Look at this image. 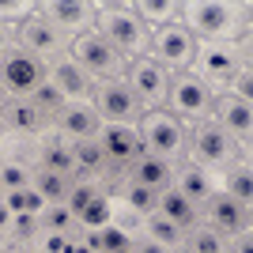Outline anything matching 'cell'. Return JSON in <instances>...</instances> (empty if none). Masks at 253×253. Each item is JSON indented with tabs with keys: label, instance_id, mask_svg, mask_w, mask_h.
Returning <instances> with one entry per match:
<instances>
[{
	"label": "cell",
	"instance_id": "1",
	"mask_svg": "<svg viewBox=\"0 0 253 253\" xmlns=\"http://www.w3.org/2000/svg\"><path fill=\"white\" fill-rule=\"evenodd\" d=\"M250 0H185L181 27L197 42H238L250 38Z\"/></svg>",
	"mask_w": 253,
	"mask_h": 253
},
{
	"label": "cell",
	"instance_id": "2",
	"mask_svg": "<svg viewBox=\"0 0 253 253\" xmlns=\"http://www.w3.org/2000/svg\"><path fill=\"white\" fill-rule=\"evenodd\" d=\"M95 8H98L95 31L102 34V38L114 45L125 61L148 57V49H151V27L136 15L132 0H95Z\"/></svg>",
	"mask_w": 253,
	"mask_h": 253
},
{
	"label": "cell",
	"instance_id": "3",
	"mask_svg": "<svg viewBox=\"0 0 253 253\" xmlns=\"http://www.w3.org/2000/svg\"><path fill=\"white\" fill-rule=\"evenodd\" d=\"M250 57H253V38H238V42H197L189 72L204 87H211L215 95H223L238 68H246V64L253 68Z\"/></svg>",
	"mask_w": 253,
	"mask_h": 253
},
{
	"label": "cell",
	"instance_id": "4",
	"mask_svg": "<svg viewBox=\"0 0 253 253\" xmlns=\"http://www.w3.org/2000/svg\"><path fill=\"white\" fill-rule=\"evenodd\" d=\"M136 136H140L144 155H155L170 167H181L185 155H189V125H181L167 110H151V114L140 117Z\"/></svg>",
	"mask_w": 253,
	"mask_h": 253
},
{
	"label": "cell",
	"instance_id": "5",
	"mask_svg": "<svg viewBox=\"0 0 253 253\" xmlns=\"http://www.w3.org/2000/svg\"><path fill=\"white\" fill-rule=\"evenodd\" d=\"M238 155H242L238 144H234L211 117L201 121V125H189V155H185V163L208 170L211 178H223V170L231 167Z\"/></svg>",
	"mask_w": 253,
	"mask_h": 253
},
{
	"label": "cell",
	"instance_id": "6",
	"mask_svg": "<svg viewBox=\"0 0 253 253\" xmlns=\"http://www.w3.org/2000/svg\"><path fill=\"white\" fill-rule=\"evenodd\" d=\"M68 57H72L95 84L125 80V68H128V61L106 42L98 31H87V34H80V38H72V42H68Z\"/></svg>",
	"mask_w": 253,
	"mask_h": 253
},
{
	"label": "cell",
	"instance_id": "7",
	"mask_svg": "<svg viewBox=\"0 0 253 253\" xmlns=\"http://www.w3.org/2000/svg\"><path fill=\"white\" fill-rule=\"evenodd\" d=\"M211 106H215V91L204 87L193 72H178L170 80V95H167V114H174L181 125H201L211 117Z\"/></svg>",
	"mask_w": 253,
	"mask_h": 253
},
{
	"label": "cell",
	"instance_id": "8",
	"mask_svg": "<svg viewBox=\"0 0 253 253\" xmlns=\"http://www.w3.org/2000/svg\"><path fill=\"white\" fill-rule=\"evenodd\" d=\"M170 80H174V76L159 61H151V57H136V61H128V68H125V84H128V91H132V98L140 102L144 114L167 106Z\"/></svg>",
	"mask_w": 253,
	"mask_h": 253
},
{
	"label": "cell",
	"instance_id": "9",
	"mask_svg": "<svg viewBox=\"0 0 253 253\" xmlns=\"http://www.w3.org/2000/svg\"><path fill=\"white\" fill-rule=\"evenodd\" d=\"M45 80H49L45 61L31 57V53L8 49L0 57V91H4V98H31Z\"/></svg>",
	"mask_w": 253,
	"mask_h": 253
},
{
	"label": "cell",
	"instance_id": "10",
	"mask_svg": "<svg viewBox=\"0 0 253 253\" xmlns=\"http://www.w3.org/2000/svg\"><path fill=\"white\" fill-rule=\"evenodd\" d=\"M91 106H95V114L102 125H128L136 128L144 110L140 102L132 98L125 80H106V84H95V95H91Z\"/></svg>",
	"mask_w": 253,
	"mask_h": 253
},
{
	"label": "cell",
	"instance_id": "11",
	"mask_svg": "<svg viewBox=\"0 0 253 253\" xmlns=\"http://www.w3.org/2000/svg\"><path fill=\"white\" fill-rule=\"evenodd\" d=\"M193 53H197V38H193L181 23H170V27L151 31V49H148V57H151V61H159L170 76L189 72Z\"/></svg>",
	"mask_w": 253,
	"mask_h": 253
},
{
	"label": "cell",
	"instance_id": "12",
	"mask_svg": "<svg viewBox=\"0 0 253 253\" xmlns=\"http://www.w3.org/2000/svg\"><path fill=\"white\" fill-rule=\"evenodd\" d=\"M38 15L49 19L68 42L87 31H95V23H98L95 0H38Z\"/></svg>",
	"mask_w": 253,
	"mask_h": 253
},
{
	"label": "cell",
	"instance_id": "13",
	"mask_svg": "<svg viewBox=\"0 0 253 253\" xmlns=\"http://www.w3.org/2000/svg\"><path fill=\"white\" fill-rule=\"evenodd\" d=\"M15 49H23V53H31V57L49 64V61H57V57L68 53V38H64L49 19L31 15V19H23L19 27H15Z\"/></svg>",
	"mask_w": 253,
	"mask_h": 253
},
{
	"label": "cell",
	"instance_id": "14",
	"mask_svg": "<svg viewBox=\"0 0 253 253\" xmlns=\"http://www.w3.org/2000/svg\"><path fill=\"white\" fill-rule=\"evenodd\" d=\"M211 121L238 144L242 155H250V148H253V102H242V98H231V95H215Z\"/></svg>",
	"mask_w": 253,
	"mask_h": 253
},
{
	"label": "cell",
	"instance_id": "15",
	"mask_svg": "<svg viewBox=\"0 0 253 253\" xmlns=\"http://www.w3.org/2000/svg\"><path fill=\"white\" fill-rule=\"evenodd\" d=\"M250 211H253V208H242L234 197H227V193H215V197L204 204L201 223H204V227H211L219 238H234V234L250 231Z\"/></svg>",
	"mask_w": 253,
	"mask_h": 253
},
{
	"label": "cell",
	"instance_id": "16",
	"mask_svg": "<svg viewBox=\"0 0 253 253\" xmlns=\"http://www.w3.org/2000/svg\"><path fill=\"white\" fill-rule=\"evenodd\" d=\"M45 72H49V84L64 95V102H91V95H95V80H91L68 53L57 57V61H49V64H45Z\"/></svg>",
	"mask_w": 253,
	"mask_h": 253
},
{
	"label": "cell",
	"instance_id": "17",
	"mask_svg": "<svg viewBox=\"0 0 253 253\" xmlns=\"http://www.w3.org/2000/svg\"><path fill=\"white\" fill-rule=\"evenodd\" d=\"M98 148L106 155V167H121V170H128L144 155L136 128H128V125H102L98 128Z\"/></svg>",
	"mask_w": 253,
	"mask_h": 253
},
{
	"label": "cell",
	"instance_id": "18",
	"mask_svg": "<svg viewBox=\"0 0 253 253\" xmlns=\"http://www.w3.org/2000/svg\"><path fill=\"white\" fill-rule=\"evenodd\" d=\"M98 128H102V121H98L91 102H64V110L57 114V121H53V132L61 140H68V144L98 140Z\"/></svg>",
	"mask_w": 253,
	"mask_h": 253
},
{
	"label": "cell",
	"instance_id": "19",
	"mask_svg": "<svg viewBox=\"0 0 253 253\" xmlns=\"http://www.w3.org/2000/svg\"><path fill=\"white\" fill-rule=\"evenodd\" d=\"M170 189H178L197 211H204V204L219 193V185H215V178H211L208 170L193 167V163H181V167L174 170V185H170Z\"/></svg>",
	"mask_w": 253,
	"mask_h": 253
},
{
	"label": "cell",
	"instance_id": "20",
	"mask_svg": "<svg viewBox=\"0 0 253 253\" xmlns=\"http://www.w3.org/2000/svg\"><path fill=\"white\" fill-rule=\"evenodd\" d=\"M0 125H4V132H19V136H38V132H49L53 128L27 98H4V106H0Z\"/></svg>",
	"mask_w": 253,
	"mask_h": 253
},
{
	"label": "cell",
	"instance_id": "21",
	"mask_svg": "<svg viewBox=\"0 0 253 253\" xmlns=\"http://www.w3.org/2000/svg\"><path fill=\"white\" fill-rule=\"evenodd\" d=\"M174 170L178 167H170V163H163V159H155V155H140L125 174H128V181H136V185H144V189L163 193V189L174 185Z\"/></svg>",
	"mask_w": 253,
	"mask_h": 253
},
{
	"label": "cell",
	"instance_id": "22",
	"mask_svg": "<svg viewBox=\"0 0 253 253\" xmlns=\"http://www.w3.org/2000/svg\"><path fill=\"white\" fill-rule=\"evenodd\" d=\"M219 193L234 197L242 208H253V163H250V155H238L231 167L223 170V185H219Z\"/></svg>",
	"mask_w": 253,
	"mask_h": 253
},
{
	"label": "cell",
	"instance_id": "23",
	"mask_svg": "<svg viewBox=\"0 0 253 253\" xmlns=\"http://www.w3.org/2000/svg\"><path fill=\"white\" fill-rule=\"evenodd\" d=\"M38 170H49V174H64V178H76V159H72V144L61 136H49L38 151Z\"/></svg>",
	"mask_w": 253,
	"mask_h": 253
},
{
	"label": "cell",
	"instance_id": "24",
	"mask_svg": "<svg viewBox=\"0 0 253 253\" xmlns=\"http://www.w3.org/2000/svg\"><path fill=\"white\" fill-rule=\"evenodd\" d=\"M155 211H159V215H167V219L174 223V227H181V231H193V227L201 223V211L193 208L178 189H163V193H159V208Z\"/></svg>",
	"mask_w": 253,
	"mask_h": 253
},
{
	"label": "cell",
	"instance_id": "25",
	"mask_svg": "<svg viewBox=\"0 0 253 253\" xmlns=\"http://www.w3.org/2000/svg\"><path fill=\"white\" fill-rule=\"evenodd\" d=\"M132 8H136V15L148 23L151 31H159V27L181 23V8H185V0H132Z\"/></svg>",
	"mask_w": 253,
	"mask_h": 253
},
{
	"label": "cell",
	"instance_id": "26",
	"mask_svg": "<svg viewBox=\"0 0 253 253\" xmlns=\"http://www.w3.org/2000/svg\"><path fill=\"white\" fill-rule=\"evenodd\" d=\"M72 159H76V178H87V181L102 178L106 170H110L102 148H98V140H80V144H72Z\"/></svg>",
	"mask_w": 253,
	"mask_h": 253
},
{
	"label": "cell",
	"instance_id": "27",
	"mask_svg": "<svg viewBox=\"0 0 253 253\" xmlns=\"http://www.w3.org/2000/svg\"><path fill=\"white\" fill-rule=\"evenodd\" d=\"M31 189L38 193L45 204H64V201H68V193H72V178H64V174H49V170L34 167Z\"/></svg>",
	"mask_w": 253,
	"mask_h": 253
},
{
	"label": "cell",
	"instance_id": "28",
	"mask_svg": "<svg viewBox=\"0 0 253 253\" xmlns=\"http://www.w3.org/2000/svg\"><path fill=\"white\" fill-rule=\"evenodd\" d=\"M144 238L148 242H159L163 250H174V246L185 242V231L181 227H174V223L167 219V215H159V211H151V215H144Z\"/></svg>",
	"mask_w": 253,
	"mask_h": 253
},
{
	"label": "cell",
	"instance_id": "29",
	"mask_svg": "<svg viewBox=\"0 0 253 253\" xmlns=\"http://www.w3.org/2000/svg\"><path fill=\"white\" fill-rule=\"evenodd\" d=\"M121 201H125V208L132 211L136 219H144V215H151V211L159 208V193L144 189L136 181H125V185H121Z\"/></svg>",
	"mask_w": 253,
	"mask_h": 253
},
{
	"label": "cell",
	"instance_id": "30",
	"mask_svg": "<svg viewBox=\"0 0 253 253\" xmlns=\"http://www.w3.org/2000/svg\"><path fill=\"white\" fill-rule=\"evenodd\" d=\"M27 102H31L34 110H38V114H42L45 121H49V125L57 121V114L64 110V95H61V91H57V87L49 84V80H45V84L38 87V91H34V95L27 98Z\"/></svg>",
	"mask_w": 253,
	"mask_h": 253
},
{
	"label": "cell",
	"instance_id": "31",
	"mask_svg": "<svg viewBox=\"0 0 253 253\" xmlns=\"http://www.w3.org/2000/svg\"><path fill=\"white\" fill-rule=\"evenodd\" d=\"M185 246H189L193 253H227V238H219V234L211 231V227H204V223H197L193 231H185Z\"/></svg>",
	"mask_w": 253,
	"mask_h": 253
},
{
	"label": "cell",
	"instance_id": "32",
	"mask_svg": "<svg viewBox=\"0 0 253 253\" xmlns=\"http://www.w3.org/2000/svg\"><path fill=\"white\" fill-rule=\"evenodd\" d=\"M98 197H102V193H98V185L95 181H87V178H72V193H68V208H72V215H76V223H80V215H84L87 208H91V204L98 201Z\"/></svg>",
	"mask_w": 253,
	"mask_h": 253
},
{
	"label": "cell",
	"instance_id": "33",
	"mask_svg": "<svg viewBox=\"0 0 253 253\" xmlns=\"http://www.w3.org/2000/svg\"><path fill=\"white\" fill-rule=\"evenodd\" d=\"M38 223H42L45 231H53V234H68L72 227H80L68 204H45L42 215H38Z\"/></svg>",
	"mask_w": 253,
	"mask_h": 253
},
{
	"label": "cell",
	"instance_id": "34",
	"mask_svg": "<svg viewBox=\"0 0 253 253\" xmlns=\"http://www.w3.org/2000/svg\"><path fill=\"white\" fill-rule=\"evenodd\" d=\"M38 15V0H0V23L19 27L23 19Z\"/></svg>",
	"mask_w": 253,
	"mask_h": 253
},
{
	"label": "cell",
	"instance_id": "35",
	"mask_svg": "<svg viewBox=\"0 0 253 253\" xmlns=\"http://www.w3.org/2000/svg\"><path fill=\"white\" fill-rule=\"evenodd\" d=\"M11 208V215H42L45 201L38 197L34 189H19V193H8V201H4Z\"/></svg>",
	"mask_w": 253,
	"mask_h": 253
},
{
	"label": "cell",
	"instance_id": "36",
	"mask_svg": "<svg viewBox=\"0 0 253 253\" xmlns=\"http://www.w3.org/2000/svg\"><path fill=\"white\" fill-rule=\"evenodd\" d=\"M31 174H34V167H23V163H4V167H0V185H4L8 193L31 189Z\"/></svg>",
	"mask_w": 253,
	"mask_h": 253
},
{
	"label": "cell",
	"instance_id": "37",
	"mask_svg": "<svg viewBox=\"0 0 253 253\" xmlns=\"http://www.w3.org/2000/svg\"><path fill=\"white\" fill-rule=\"evenodd\" d=\"M223 95H231V98H242V102H253V68H250V64L234 72V80L227 84V91H223Z\"/></svg>",
	"mask_w": 253,
	"mask_h": 253
},
{
	"label": "cell",
	"instance_id": "38",
	"mask_svg": "<svg viewBox=\"0 0 253 253\" xmlns=\"http://www.w3.org/2000/svg\"><path fill=\"white\" fill-rule=\"evenodd\" d=\"M98 242H102V253H117V250H125V246H132V242H128V234L121 231L114 219L106 223V227H98Z\"/></svg>",
	"mask_w": 253,
	"mask_h": 253
},
{
	"label": "cell",
	"instance_id": "39",
	"mask_svg": "<svg viewBox=\"0 0 253 253\" xmlns=\"http://www.w3.org/2000/svg\"><path fill=\"white\" fill-rule=\"evenodd\" d=\"M106 223H110V201H106V197H98V201L91 204L84 215H80V227H91V231H98V227H106Z\"/></svg>",
	"mask_w": 253,
	"mask_h": 253
},
{
	"label": "cell",
	"instance_id": "40",
	"mask_svg": "<svg viewBox=\"0 0 253 253\" xmlns=\"http://www.w3.org/2000/svg\"><path fill=\"white\" fill-rule=\"evenodd\" d=\"M227 253H253V231H242L227 238Z\"/></svg>",
	"mask_w": 253,
	"mask_h": 253
},
{
	"label": "cell",
	"instance_id": "41",
	"mask_svg": "<svg viewBox=\"0 0 253 253\" xmlns=\"http://www.w3.org/2000/svg\"><path fill=\"white\" fill-rule=\"evenodd\" d=\"M11 227H15V234H19V238H27V234H34L42 223H38V215H15V223H11Z\"/></svg>",
	"mask_w": 253,
	"mask_h": 253
},
{
	"label": "cell",
	"instance_id": "42",
	"mask_svg": "<svg viewBox=\"0 0 253 253\" xmlns=\"http://www.w3.org/2000/svg\"><path fill=\"white\" fill-rule=\"evenodd\" d=\"M15 49V27H8V23H0V53Z\"/></svg>",
	"mask_w": 253,
	"mask_h": 253
},
{
	"label": "cell",
	"instance_id": "43",
	"mask_svg": "<svg viewBox=\"0 0 253 253\" xmlns=\"http://www.w3.org/2000/svg\"><path fill=\"white\" fill-rule=\"evenodd\" d=\"M11 223H15L11 208H8V204H0V231H11Z\"/></svg>",
	"mask_w": 253,
	"mask_h": 253
},
{
	"label": "cell",
	"instance_id": "44",
	"mask_svg": "<svg viewBox=\"0 0 253 253\" xmlns=\"http://www.w3.org/2000/svg\"><path fill=\"white\" fill-rule=\"evenodd\" d=\"M136 253H170V250H163L159 242H148V238H144V242L136 246Z\"/></svg>",
	"mask_w": 253,
	"mask_h": 253
},
{
	"label": "cell",
	"instance_id": "45",
	"mask_svg": "<svg viewBox=\"0 0 253 253\" xmlns=\"http://www.w3.org/2000/svg\"><path fill=\"white\" fill-rule=\"evenodd\" d=\"M170 253H193V250H189V246H185V242H181V246H174V250H170Z\"/></svg>",
	"mask_w": 253,
	"mask_h": 253
},
{
	"label": "cell",
	"instance_id": "46",
	"mask_svg": "<svg viewBox=\"0 0 253 253\" xmlns=\"http://www.w3.org/2000/svg\"><path fill=\"white\" fill-rule=\"evenodd\" d=\"M4 201H8V189H4V185H0V204H4Z\"/></svg>",
	"mask_w": 253,
	"mask_h": 253
},
{
	"label": "cell",
	"instance_id": "47",
	"mask_svg": "<svg viewBox=\"0 0 253 253\" xmlns=\"http://www.w3.org/2000/svg\"><path fill=\"white\" fill-rule=\"evenodd\" d=\"M117 253H136V246H125V250H117Z\"/></svg>",
	"mask_w": 253,
	"mask_h": 253
},
{
	"label": "cell",
	"instance_id": "48",
	"mask_svg": "<svg viewBox=\"0 0 253 253\" xmlns=\"http://www.w3.org/2000/svg\"><path fill=\"white\" fill-rule=\"evenodd\" d=\"M0 106H4V91H0Z\"/></svg>",
	"mask_w": 253,
	"mask_h": 253
},
{
	"label": "cell",
	"instance_id": "49",
	"mask_svg": "<svg viewBox=\"0 0 253 253\" xmlns=\"http://www.w3.org/2000/svg\"><path fill=\"white\" fill-rule=\"evenodd\" d=\"M0 167H4V159H0Z\"/></svg>",
	"mask_w": 253,
	"mask_h": 253
},
{
	"label": "cell",
	"instance_id": "50",
	"mask_svg": "<svg viewBox=\"0 0 253 253\" xmlns=\"http://www.w3.org/2000/svg\"><path fill=\"white\" fill-rule=\"evenodd\" d=\"M0 136H4V132H0Z\"/></svg>",
	"mask_w": 253,
	"mask_h": 253
},
{
	"label": "cell",
	"instance_id": "51",
	"mask_svg": "<svg viewBox=\"0 0 253 253\" xmlns=\"http://www.w3.org/2000/svg\"><path fill=\"white\" fill-rule=\"evenodd\" d=\"M0 57H4V53H0Z\"/></svg>",
	"mask_w": 253,
	"mask_h": 253
}]
</instances>
